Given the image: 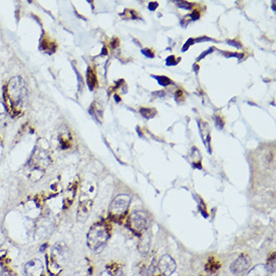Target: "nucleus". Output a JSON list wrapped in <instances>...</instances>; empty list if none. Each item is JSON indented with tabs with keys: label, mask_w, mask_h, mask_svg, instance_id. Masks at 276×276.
<instances>
[{
	"label": "nucleus",
	"mask_w": 276,
	"mask_h": 276,
	"mask_svg": "<svg viewBox=\"0 0 276 276\" xmlns=\"http://www.w3.org/2000/svg\"><path fill=\"white\" fill-rule=\"evenodd\" d=\"M7 110L13 116L21 115L28 102V90L21 77H14L8 83L5 92Z\"/></svg>",
	"instance_id": "f257e3e1"
},
{
	"label": "nucleus",
	"mask_w": 276,
	"mask_h": 276,
	"mask_svg": "<svg viewBox=\"0 0 276 276\" xmlns=\"http://www.w3.org/2000/svg\"><path fill=\"white\" fill-rule=\"evenodd\" d=\"M109 238H110V232H109L108 226L104 223H97L92 226V228L88 233V237H87L88 247L92 251L99 253L106 246Z\"/></svg>",
	"instance_id": "f03ea898"
},
{
	"label": "nucleus",
	"mask_w": 276,
	"mask_h": 276,
	"mask_svg": "<svg viewBox=\"0 0 276 276\" xmlns=\"http://www.w3.org/2000/svg\"><path fill=\"white\" fill-rule=\"evenodd\" d=\"M131 203V196L127 194H122L117 196L111 203L109 213L111 218L115 220L123 219L129 210Z\"/></svg>",
	"instance_id": "7ed1b4c3"
},
{
	"label": "nucleus",
	"mask_w": 276,
	"mask_h": 276,
	"mask_svg": "<svg viewBox=\"0 0 276 276\" xmlns=\"http://www.w3.org/2000/svg\"><path fill=\"white\" fill-rule=\"evenodd\" d=\"M128 226L135 234H142L148 227L147 215L142 211L133 212L128 219Z\"/></svg>",
	"instance_id": "20e7f679"
},
{
	"label": "nucleus",
	"mask_w": 276,
	"mask_h": 276,
	"mask_svg": "<svg viewBox=\"0 0 276 276\" xmlns=\"http://www.w3.org/2000/svg\"><path fill=\"white\" fill-rule=\"evenodd\" d=\"M50 165V157L43 150H37L28 163V168L30 171L44 172L46 168Z\"/></svg>",
	"instance_id": "39448f33"
},
{
	"label": "nucleus",
	"mask_w": 276,
	"mask_h": 276,
	"mask_svg": "<svg viewBox=\"0 0 276 276\" xmlns=\"http://www.w3.org/2000/svg\"><path fill=\"white\" fill-rule=\"evenodd\" d=\"M250 265H251L250 257H248L247 255H240L235 261L231 263L230 270L234 275L242 276L248 271Z\"/></svg>",
	"instance_id": "423d86ee"
},
{
	"label": "nucleus",
	"mask_w": 276,
	"mask_h": 276,
	"mask_svg": "<svg viewBox=\"0 0 276 276\" xmlns=\"http://www.w3.org/2000/svg\"><path fill=\"white\" fill-rule=\"evenodd\" d=\"M177 264L175 260L168 254L163 255L158 263V268L159 271L164 275V276H171L175 270H176Z\"/></svg>",
	"instance_id": "0eeeda50"
},
{
	"label": "nucleus",
	"mask_w": 276,
	"mask_h": 276,
	"mask_svg": "<svg viewBox=\"0 0 276 276\" xmlns=\"http://www.w3.org/2000/svg\"><path fill=\"white\" fill-rule=\"evenodd\" d=\"M69 257H70V249L66 244L56 243L54 245L52 250V257H51L54 261H56L61 265V263L67 261Z\"/></svg>",
	"instance_id": "6e6552de"
},
{
	"label": "nucleus",
	"mask_w": 276,
	"mask_h": 276,
	"mask_svg": "<svg viewBox=\"0 0 276 276\" xmlns=\"http://www.w3.org/2000/svg\"><path fill=\"white\" fill-rule=\"evenodd\" d=\"M25 273L27 276H43L44 264L40 259L30 260L25 265Z\"/></svg>",
	"instance_id": "1a4fd4ad"
},
{
	"label": "nucleus",
	"mask_w": 276,
	"mask_h": 276,
	"mask_svg": "<svg viewBox=\"0 0 276 276\" xmlns=\"http://www.w3.org/2000/svg\"><path fill=\"white\" fill-rule=\"evenodd\" d=\"M93 206V200H91L89 197L82 198L80 200V205L78 208V221L79 222H85L87 218L89 217L91 210Z\"/></svg>",
	"instance_id": "9d476101"
},
{
	"label": "nucleus",
	"mask_w": 276,
	"mask_h": 276,
	"mask_svg": "<svg viewBox=\"0 0 276 276\" xmlns=\"http://www.w3.org/2000/svg\"><path fill=\"white\" fill-rule=\"evenodd\" d=\"M199 126H200V131H201L200 134L203 139V142H204L205 146L207 147V149L210 150V147H211L210 146V127L208 126L207 123H205L203 121L200 122Z\"/></svg>",
	"instance_id": "9b49d317"
},
{
	"label": "nucleus",
	"mask_w": 276,
	"mask_h": 276,
	"mask_svg": "<svg viewBox=\"0 0 276 276\" xmlns=\"http://www.w3.org/2000/svg\"><path fill=\"white\" fill-rule=\"evenodd\" d=\"M268 270L264 264H258L251 268L246 276H267Z\"/></svg>",
	"instance_id": "f8f14e48"
},
{
	"label": "nucleus",
	"mask_w": 276,
	"mask_h": 276,
	"mask_svg": "<svg viewBox=\"0 0 276 276\" xmlns=\"http://www.w3.org/2000/svg\"><path fill=\"white\" fill-rule=\"evenodd\" d=\"M59 139H60V144L63 149H69L71 147L73 139H72L70 132H67V131L62 132L59 136Z\"/></svg>",
	"instance_id": "ddd939ff"
},
{
	"label": "nucleus",
	"mask_w": 276,
	"mask_h": 276,
	"mask_svg": "<svg viewBox=\"0 0 276 276\" xmlns=\"http://www.w3.org/2000/svg\"><path fill=\"white\" fill-rule=\"evenodd\" d=\"M87 81H88V86L92 91L98 86V79L96 76V72L92 68H89V70H88Z\"/></svg>",
	"instance_id": "4468645a"
},
{
	"label": "nucleus",
	"mask_w": 276,
	"mask_h": 276,
	"mask_svg": "<svg viewBox=\"0 0 276 276\" xmlns=\"http://www.w3.org/2000/svg\"><path fill=\"white\" fill-rule=\"evenodd\" d=\"M48 267H49V271L51 274L57 276L60 274V272L62 271V266L57 263L56 261H54L52 258L50 260V262H48Z\"/></svg>",
	"instance_id": "2eb2a0df"
},
{
	"label": "nucleus",
	"mask_w": 276,
	"mask_h": 276,
	"mask_svg": "<svg viewBox=\"0 0 276 276\" xmlns=\"http://www.w3.org/2000/svg\"><path fill=\"white\" fill-rule=\"evenodd\" d=\"M8 116H9V112L7 110L6 105L0 102V127H3V126L6 125Z\"/></svg>",
	"instance_id": "dca6fc26"
},
{
	"label": "nucleus",
	"mask_w": 276,
	"mask_h": 276,
	"mask_svg": "<svg viewBox=\"0 0 276 276\" xmlns=\"http://www.w3.org/2000/svg\"><path fill=\"white\" fill-rule=\"evenodd\" d=\"M143 239L142 241L140 242L139 244V249H140V252L143 254V255H147L148 254V251L150 249V237H148L147 241H146V237L145 235H143Z\"/></svg>",
	"instance_id": "f3484780"
},
{
	"label": "nucleus",
	"mask_w": 276,
	"mask_h": 276,
	"mask_svg": "<svg viewBox=\"0 0 276 276\" xmlns=\"http://www.w3.org/2000/svg\"><path fill=\"white\" fill-rule=\"evenodd\" d=\"M140 114L146 119H151V118H154L156 116L157 111L153 108H142L140 110Z\"/></svg>",
	"instance_id": "a211bd4d"
},
{
	"label": "nucleus",
	"mask_w": 276,
	"mask_h": 276,
	"mask_svg": "<svg viewBox=\"0 0 276 276\" xmlns=\"http://www.w3.org/2000/svg\"><path fill=\"white\" fill-rule=\"evenodd\" d=\"M265 266H266L268 272H270V273H274L275 272V253L274 252L268 258L267 265H265Z\"/></svg>",
	"instance_id": "6ab92c4d"
},
{
	"label": "nucleus",
	"mask_w": 276,
	"mask_h": 276,
	"mask_svg": "<svg viewBox=\"0 0 276 276\" xmlns=\"http://www.w3.org/2000/svg\"><path fill=\"white\" fill-rule=\"evenodd\" d=\"M100 276H124V274H123V272H122L121 269H118V270H116V271L114 272V271L111 270L110 268H107V269H105V270L100 274Z\"/></svg>",
	"instance_id": "aec40b11"
},
{
	"label": "nucleus",
	"mask_w": 276,
	"mask_h": 276,
	"mask_svg": "<svg viewBox=\"0 0 276 276\" xmlns=\"http://www.w3.org/2000/svg\"><path fill=\"white\" fill-rule=\"evenodd\" d=\"M154 78L158 81L159 85H161L163 87H167L169 85H173V82L169 78H167V77L161 76V77H154Z\"/></svg>",
	"instance_id": "412c9836"
},
{
	"label": "nucleus",
	"mask_w": 276,
	"mask_h": 276,
	"mask_svg": "<svg viewBox=\"0 0 276 276\" xmlns=\"http://www.w3.org/2000/svg\"><path fill=\"white\" fill-rule=\"evenodd\" d=\"M180 58H176V57H174V56H171V57H169L167 60H166V65L167 66H169V67H172V66H176V65H178L179 64V62H180Z\"/></svg>",
	"instance_id": "4be33fe9"
},
{
	"label": "nucleus",
	"mask_w": 276,
	"mask_h": 276,
	"mask_svg": "<svg viewBox=\"0 0 276 276\" xmlns=\"http://www.w3.org/2000/svg\"><path fill=\"white\" fill-rule=\"evenodd\" d=\"M176 4H177V6H178L179 8L184 9V10H186V11H191L192 8H193V4L188 3V2H178V3H176Z\"/></svg>",
	"instance_id": "5701e85b"
},
{
	"label": "nucleus",
	"mask_w": 276,
	"mask_h": 276,
	"mask_svg": "<svg viewBox=\"0 0 276 276\" xmlns=\"http://www.w3.org/2000/svg\"><path fill=\"white\" fill-rule=\"evenodd\" d=\"M142 54H143L144 56H146L147 58H149V59L155 58V54H154V52H153L151 49H145V50H143V51H142Z\"/></svg>",
	"instance_id": "b1692460"
},
{
	"label": "nucleus",
	"mask_w": 276,
	"mask_h": 276,
	"mask_svg": "<svg viewBox=\"0 0 276 276\" xmlns=\"http://www.w3.org/2000/svg\"><path fill=\"white\" fill-rule=\"evenodd\" d=\"M194 40L193 39H189L188 40V42L185 44V46L182 48V52H186L189 48H190V46H192V45H194Z\"/></svg>",
	"instance_id": "393cba45"
},
{
	"label": "nucleus",
	"mask_w": 276,
	"mask_h": 276,
	"mask_svg": "<svg viewBox=\"0 0 276 276\" xmlns=\"http://www.w3.org/2000/svg\"><path fill=\"white\" fill-rule=\"evenodd\" d=\"M227 43H228V45H230V46H232V47H235V48H237V49H240V48L242 47L240 43L235 42V41H228Z\"/></svg>",
	"instance_id": "a878e982"
},
{
	"label": "nucleus",
	"mask_w": 276,
	"mask_h": 276,
	"mask_svg": "<svg viewBox=\"0 0 276 276\" xmlns=\"http://www.w3.org/2000/svg\"><path fill=\"white\" fill-rule=\"evenodd\" d=\"M184 96H185V93L183 91L179 90L176 93V100H184Z\"/></svg>",
	"instance_id": "bb28decb"
},
{
	"label": "nucleus",
	"mask_w": 276,
	"mask_h": 276,
	"mask_svg": "<svg viewBox=\"0 0 276 276\" xmlns=\"http://www.w3.org/2000/svg\"><path fill=\"white\" fill-rule=\"evenodd\" d=\"M191 18H192V20H193V21H197V20H199V18H200V13H199V12H197V11L193 12V13H192V15H191Z\"/></svg>",
	"instance_id": "cd10ccee"
},
{
	"label": "nucleus",
	"mask_w": 276,
	"mask_h": 276,
	"mask_svg": "<svg viewBox=\"0 0 276 276\" xmlns=\"http://www.w3.org/2000/svg\"><path fill=\"white\" fill-rule=\"evenodd\" d=\"M158 6H159L158 3H150L149 4V10L152 11V12H154L158 8Z\"/></svg>",
	"instance_id": "c85d7f7f"
},
{
	"label": "nucleus",
	"mask_w": 276,
	"mask_h": 276,
	"mask_svg": "<svg viewBox=\"0 0 276 276\" xmlns=\"http://www.w3.org/2000/svg\"><path fill=\"white\" fill-rule=\"evenodd\" d=\"M212 51H214V48H211L210 50H208V51H206V52H205V53H204V54H203L202 56H200V57L198 58V60H197V61H198V62H199V61H201V60H202V59H203L204 57H206V56H207L208 54H210V53H212Z\"/></svg>",
	"instance_id": "c756f323"
},
{
	"label": "nucleus",
	"mask_w": 276,
	"mask_h": 276,
	"mask_svg": "<svg viewBox=\"0 0 276 276\" xmlns=\"http://www.w3.org/2000/svg\"><path fill=\"white\" fill-rule=\"evenodd\" d=\"M224 55H225L227 58H229V57H236V58H239V59L242 58V55H238V54H227V53H225Z\"/></svg>",
	"instance_id": "7c9ffc66"
},
{
	"label": "nucleus",
	"mask_w": 276,
	"mask_h": 276,
	"mask_svg": "<svg viewBox=\"0 0 276 276\" xmlns=\"http://www.w3.org/2000/svg\"><path fill=\"white\" fill-rule=\"evenodd\" d=\"M217 125H219V126H220V129H222V128H223V126H224L223 121H222L219 117H217V120H216V126H217Z\"/></svg>",
	"instance_id": "2f4dec72"
},
{
	"label": "nucleus",
	"mask_w": 276,
	"mask_h": 276,
	"mask_svg": "<svg viewBox=\"0 0 276 276\" xmlns=\"http://www.w3.org/2000/svg\"><path fill=\"white\" fill-rule=\"evenodd\" d=\"M2 276H14V275H12L11 273H9V272H7V271H4L3 274H2Z\"/></svg>",
	"instance_id": "473e14b6"
}]
</instances>
